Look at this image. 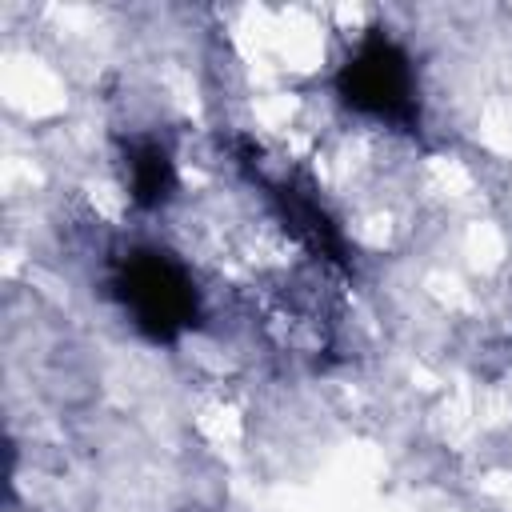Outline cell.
<instances>
[{
  "instance_id": "obj_3",
  "label": "cell",
  "mask_w": 512,
  "mask_h": 512,
  "mask_svg": "<svg viewBox=\"0 0 512 512\" xmlns=\"http://www.w3.org/2000/svg\"><path fill=\"white\" fill-rule=\"evenodd\" d=\"M164 180H168V164H164V156H160L156 148L140 152V156H136V188H140V196H156Z\"/></svg>"
},
{
  "instance_id": "obj_2",
  "label": "cell",
  "mask_w": 512,
  "mask_h": 512,
  "mask_svg": "<svg viewBox=\"0 0 512 512\" xmlns=\"http://www.w3.org/2000/svg\"><path fill=\"white\" fill-rule=\"evenodd\" d=\"M340 96L368 112V116H404L412 112V72L404 52L384 40L372 36L340 72Z\"/></svg>"
},
{
  "instance_id": "obj_1",
  "label": "cell",
  "mask_w": 512,
  "mask_h": 512,
  "mask_svg": "<svg viewBox=\"0 0 512 512\" xmlns=\"http://www.w3.org/2000/svg\"><path fill=\"white\" fill-rule=\"evenodd\" d=\"M120 296H124V304L132 308L136 324H140L144 332H152L156 340L176 336V332L192 320V312H196V296H192L188 276H184L172 260L152 256V252L132 256V260L124 264Z\"/></svg>"
}]
</instances>
